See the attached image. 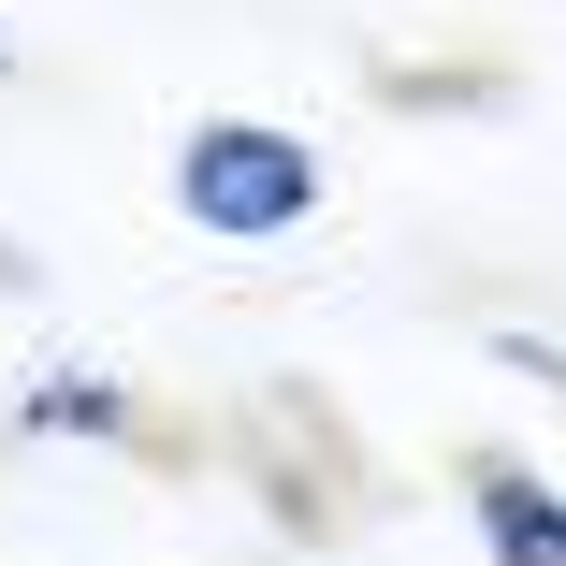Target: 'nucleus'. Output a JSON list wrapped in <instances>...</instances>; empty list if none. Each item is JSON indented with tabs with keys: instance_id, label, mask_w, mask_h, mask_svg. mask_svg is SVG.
<instances>
[{
	"instance_id": "obj_1",
	"label": "nucleus",
	"mask_w": 566,
	"mask_h": 566,
	"mask_svg": "<svg viewBox=\"0 0 566 566\" xmlns=\"http://www.w3.org/2000/svg\"><path fill=\"white\" fill-rule=\"evenodd\" d=\"M160 203L189 218L203 248H291L319 233V203H334V160L276 117H189L175 160H160Z\"/></svg>"
},
{
	"instance_id": "obj_2",
	"label": "nucleus",
	"mask_w": 566,
	"mask_h": 566,
	"mask_svg": "<svg viewBox=\"0 0 566 566\" xmlns=\"http://www.w3.org/2000/svg\"><path fill=\"white\" fill-rule=\"evenodd\" d=\"M218 450H233V480H248V509L291 537V552H334V537H349L378 494H364V436L349 421H334L305 378H276V392H248L233 407V436H218Z\"/></svg>"
},
{
	"instance_id": "obj_3",
	"label": "nucleus",
	"mask_w": 566,
	"mask_h": 566,
	"mask_svg": "<svg viewBox=\"0 0 566 566\" xmlns=\"http://www.w3.org/2000/svg\"><path fill=\"white\" fill-rule=\"evenodd\" d=\"M0 436H15V450H146V465H189V421H160L117 364H44L15 407H0Z\"/></svg>"
},
{
	"instance_id": "obj_4",
	"label": "nucleus",
	"mask_w": 566,
	"mask_h": 566,
	"mask_svg": "<svg viewBox=\"0 0 566 566\" xmlns=\"http://www.w3.org/2000/svg\"><path fill=\"white\" fill-rule=\"evenodd\" d=\"M450 494H465V523H480L494 566H566V480L537 465V450L465 436V450H450Z\"/></svg>"
},
{
	"instance_id": "obj_5",
	"label": "nucleus",
	"mask_w": 566,
	"mask_h": 566,
	"mask_svg": "<svg viewBox=\"0 0 566 566\" xmlns=\"http://www.w3.org/2000/svg\"><path fill=\"white\" fill-rule=\"evenodd\" d=\"M378 102L392 117H494V102H523V73L509 59H392Z\"/></svg>"
},
{
	"instance_id": "obj_6",
	"label": "nucleus",
	"mask_w": 566,
	"mask_h": 566,
	"mask_svg": "<svg viewBox=\"0 0 566 566\" xmlns=\"http://www.w3.org/2000/svg\"><path fill=\"white\" fill-rule=\"evenodd\" d=\"M480 364H509L523 392H552V407H566V334H523V319H494V334H480Z\"/></svg>"
},
{
	"instance_id": "obj_7",
	"label": "nucleus",
	"mask_w": 566,
	"mask_h": 566,
	"mask_svg": "<svg viewBox=\"0 0 566 566\" xmlns=\"http://www.w3.org/2000/svg\"><path fill=\"white\" fill-rule=\"evenodd\" d=\"M44 291V262H30V233H0V305H30Z\"/></svg>"
},
{
	"instance_id": "obj_8",
	"label": "nucleus",
	"mask_w": 566,
	"mask_h": 566,
	"mask_svg": "<svg viewBox=\"0 0 566 566\" xmlns=\"http://www.w3.org/2000/svg\"><path fill=\"white\" fill-rule=\"evenodd\" d=\"M0 87H15V44H0Z\"/></svg>"
}]
</instances>
